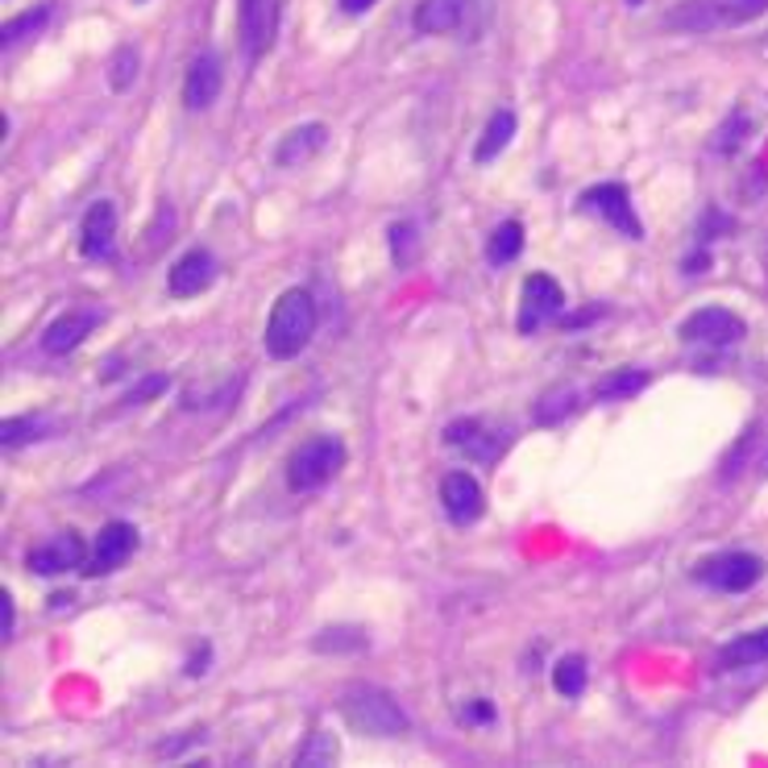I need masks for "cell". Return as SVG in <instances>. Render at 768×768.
Returning <instances> with one entry per match:
<instances>
[{
    "label": "cell",
    "instance_id": "1",
    "mask_svg": "<svg viewBox=\"0 0 768 768\" xmlns=\"http://www.w3.org/2000/svg\"><path fill=\"white\" fill-rule=\"evenodd\" d=\"M336 710H341V719L353 731L374 735V740H399V735L412 731V719H407L403 706L394 702V694H387V689H378L370 682L345 685L341 698H336Z\"/></svg>",
    "mask_w": 768,
    "mask_h": 768
},
{
    "label": "cell",
    "instance_id": "2",
    "mask_svg": "<svg viewBox=\"0 0 768 768\" xmlns=\"http://www.w3.org/2000/svg\"><path fill=\"white\" fill-rule=\"evenodd\" d=\"M311 332H316V299H311V291H283L267 320V353L274 362H291V357H299L308 350Z\"/></svg>",
    "mask_w": 768,
    "mask_h": 768
},
{
    "label": "cell",
    "instance_id": "3",
    "mask_svg": "<svg viewBox=\"0 0 768 768\" xmlns=\"http://www.w3.org/2000/svg\"><path fill=\"white\" fill-rule=\"evenodd\" d=\"M768 0H682L664 13V25L677 34H719L765 17Z\"/></svg>",
    "mask_w": 768,
    "mask_h": 768
},
{
    "label": "cell",
    "instance_id": "4",
    "mask_svg": "<svg viewBox=\"0 0 768 768\" xmlns=\"http://www.w3.org/2000/svg\"><path fill=\"white\" fill-rule=\"evenodd\" d=\"M341 465H345V445H341L336 436H316V440L299 445V449L287 457V486L295 495L320 491L324 482L336 477Z\"/></svg>",
    "mask_w": 768,
    "mask_h": 768
},
{
    "label": "cell",
    "instance_id": "5",
    "mask_svg": "<svg viewBox=\"0 0 768 768\" xmlns=\"http://www.w3.org/2000/svg\"><path fill=\"white\" fill-rule=\"evenodd\" d=\"M694 578L710 590H723V594H744L765 578V560L756 553H719V557H706L694 569Z\"/></svg>",
    "mask_w": 768,
    "mask_h": 768
},
{
    "label": "cell",
    "instance_id": "6",
    "mask_svg": "<svg viewBox=\"0 0 768 768\" xmlns=\"http://www.w3.org/2000/svg\"><path fill=\"white\" fill-rule=\"evenodd\" d=\"M445 440L453 445L457 453H465L470 461H482V465H495L503 449L511 445V428H498L491 420H453L445 428Z\"/></svg>",
    "mask_w": 768,
    "mask_h": 768
},
{
    "label": "cell",
    "instance_id": "7",
    "mask_svg": "<svg viewBox=\"0 0 768 768\" xmlns=\"http://www.w3.org/2000/svg\"><path fill=\"white\" fill-rule=\"evenodd\" d=\"M581 212H594L599 221H606L611 228H619L623 237H631V241H643V221L636 216V208H631V191L623 184H599L590 187L586 196L578 200Z\"/></svg>",
    "mask_w": 768,
    "mask_h": 768
},
{
    "label": "cell",
    "instance_id": "8",
    "mask_svg": "<svg viewBox=\"0 0 768 768\" xmlns=\"http://www.w3.org/2000/svg\"><path fill=\"white\" fill-rule=\"evenodd\" d=\"M560 308H565V291L553 274H528L523 279V291H519V320L516 329L523 336H532L540 324H548V320H557Z\"/></svg>",
    "mask_w": 768,
    "mask_h": 768
},
{
    "label": "cell",
    "instance_id": "9",
    "mask_svg": "<svg viewBox=\"0 0 768 768\" xmlns=\"http://www.w3.org/2000/svg\"><path fill=\"white\" fill-rule=\"evenodd\" d=\"M283 0H237V25H241V50L249 62H258L274 46Z\"/></svg>",
    "mask_w": 768,
    "mask_h": 768
},
{
    "label": "cell",
    "instance_id": "10",
    "mask_svg": "<svg viewBox=\"0 0 768 768\" xmlns=\"http://www.w3.org/2000/svg\"><path fill=\"white\" fill-rule=\"evenodd\" d=\"M682 341L689 345H706V350H723L744 336V320L726 308H698L682 320Z\"/></svg>",
    "mask_w": 768,
    "mask_h": 768
},
{
    "label": "cell",
    "instance_id": "11",
    "mask_svg": "<svg viewBox=\"0 0 768 768\" xmlns=\"http://www.w3.org/2000/svg\"><path fill=\"white\" fill-rule=\"evenodd\" d=\"M482 0H420L415 4V34H428V38H440V34H457V29H477L474 9Z\"/></svg>",
    "mask_w": 768,
    "mask_h": 768
},
{
    "label": "cell",
    "instance_id": "12",
    "mask_svg": "<svg viewBox=\"0 0 768 768\" xmlns=\"http://www.w3.org/2000/svg\"><path fill=\"white\" fill-rule=\"evenodd\" d=\"M133 548H138V528L133 523H125V519H113V523H104L96 544H92V560H87V574L92 578H101V574H113V569H121L125 560L133 557Z\"/></svg>",
    "mask_w": 768,
    "mask_h": 768
},
{
    "label": "cell",
    "instance_id": "13",
    "mask_svg": "<svg viewBox=\"0 0 768 768\" xmlns=\"http://www.w3.org/2000/svg\"><path fill=\"white\" fill-rule=\"evenodd\" d=\"M83 557H87V548H83V540L75 536V532H55L50 540H42V544H34L29 548V557H25V565L34 569V574H67V569H75V565H83Z\"/></svg>",
    "mask_w": 768,
    "mask_h": 768
},
{
    "label": "cell",
    "instance_id": "14",
    "mask_svg": "<svg viewBox=\"0 0 768 768\" xmlns=\"http://www.w3.org/2000/svg\"><path fill=\"white\" fill-rule=\"evenodd\" d=\"M440 507L453 523H474L486 511V495H482L474 477L457 470V474H445V482H440Z\"/></svg>",
    "mask_w": 768,
    "mask_h": 768
},
{
    "label": "cell",
    "instance_id": "15",
    "mask_svg": "<svg viewBox=\"0 0 768 768\" xmlns=\"http://www.w3.org/2000/svg\"><path fill=\"white\" fill-rule=\"evenodd\" d=\"M216 279V258L208 253V249H187L184 258L170 267L166 274V287L175 299H191V295H200Z\"/></svg>",
    "mask_w": 768,
    "mask_h": 768
},
{
    "label": "cell",
    "instance_id": "16",
    "mask_svg": "<svg viewBox=\"0 0 768 768\" xmlns=\"http://www.w3.org/2000/svg\"><path fill=\"white\" fill-rule=\"evenodd\" d=\"M113 241H117V208H113V200H96L83 212L80 253L83 258H108Z\"/></svg>",
    "mask_w": 768,
    "mask_h": 768
},
{
    "label": "cell",
    "instance_id": "17",
    "mask_svg": "<svg viewBox=\"0 0 768 768\" xmlns=\"http://www.w3.org/2000/svg\"><path fill=\"white\" fill-rule=\"evenodd\" d=\"M221 83H225V71H221V59L216 55H200V59L187 67L184 80V104L191 113H200L208 104L221 96Z\"/></svg>",
    "mask_w": 768,
    "mask_h": 768
},
{
    "label": "cell",
    "instance_id": "18",
    "mask_svg": "<svg viewBox=\"0 0 768 768\" xmlns=\"http://www.w3.org/2000/svg\"><path fill=\"white\" fill-rule=\"evenodd\" d=\"M324 142H329V129H324L320 121L299 125V129H291L287 138L274 145V163L283 166V170H291V166H304L311 154H320V150H324Z\"/></svg>",
    "mask_w": 768,
    "mask_h": 768
},
{
    "label": "cell",
    "instance_id": "19",
    "mask_svg": "<svg viewBox=\"0 0 768 768\" xmlns=\"http://www.w3.org/2000/svg\"><path fill=\"white\" fill-rule=\"evenodd\" d=\"M96 311H67V316H59L50 329H46V336H42V350L55 353V357H62V353H71L75 345H80L87 332L96 329Z\"/></svg>",
    "mask_w": 768,
    "mask_h": 768
},
{
    "label": "cell",
    "instance_id": "20",
    "mask_svg": "<svg viewBox=\"0 0 768 768\" xmlns=\"http://www.w3.org/2000/svg\"><path fill=\"white\" fill-rule=\"evenodd\" d=\"M765 661H768V627H756V631H747L740 640L723 643V652H719L723 669H752V664Z\"/></svg>",
    "mask_w": 768,
    "mask_h": 768
},
{
    "label": "cell",
    "instance_id": "21",
    "mask_svg": "<svg viewBox=\"0 0 768 768\" xmlns=\"http://www.w3.org/2000/svg\"><path fill=\"white\" fill-rule=\"evenodd\" d=\"M511 138H516V113H511V108H498L495 117L486 121V129H482V138H477L474 163H491V158H498V154L511 145Z\"/></svg>",
    "mask_w": 768,
    "mask_h": 768
},
{
    "label": "cell",
    "instance_id": "22",
    "mask_svg": "<svg viewBox=\"0 0 768 768\" xmlns=\"http://www.w3.org/2000/svg\"><path fill=\"white\" fill-rule=\"evenodd\" d=\"M519 249H523V225L519 221H503L491 233V241H486V262L491 267H507V262L519 258Z\"/></svg>",
    "mask_w": 768,
    "mask_h": 768
},
{
    "label": "cell",
    "instance_id": "23",
    "mask_svg": "<svg viewBox=\"0 0 768 768\" xmlns=\"http://www.w3.org/2000/svg\"><path fill=\"white\" fill-rule=\"evenodd\" d=\"M643 387H648V370H615V374H606V378H599L594 394L606 399V403H619V399L640 394Z\"/></svg>",
    "mask_w": 768,
    "mask_h": 768
},
{
    "label": "cell",
    "instance_id": "24",
    "mask_svg": "<svg viewBox=\"0 0 768 768\" xmlns=\"http://www.w3.org/2000/svg\"><path fill=\"white\" fill-rule=\"evenodd\" d=\"M50 4H38V9H29V13H17V17H9L4 25H0V46L9 50V46H17V42H25L29 34H38L42 25L50 21Z\"/></svg>",
    "mask_w": 768,
    "mask_h": 768
},
{
    "label": "cell",
    "instance_id": "25",
    "mask_svg": "<svg viewBox=\"0 0 768 768\" xmlns=\"http://www.w3.org/2000/svg\"><path fill=\"white\" fill-rule=\"evenodd\" d=\"M586 682H590L586 657H560L557 669H553V685H557L560 698H581V694H586Z\"/></svg>",
    "mask_w": 768,
    "mask_h": 768
},
{
    "label": "cell",
    "instance_id": "26",
    "mask_svg": "<svg viewBox=\"0 0 768 768\" xmlns=\"http://www.w3.org/2000/svg\"><path fill=\"white\" fill-rule=\"evenodd\" d=\"M336 756H341V744H336V735L332 731H311L308 744L299 747V765L308 768H324V765H336Z\"/></svg>",
    "mask_w": 768,
    "mask_h": 768
},
{
    "label": "cell",
    "instance_id": "27",
    "mask_svg": "<svg viewBox=\"0 0 768 768\" xmlns=\"http://www.w3.org/2000/svg\"><path fill=\"white\" fill-rule=\"evenodd\" d=\"M578 412V391L574 387H553L536 403V424H560L565 415Z\"/></svg>",
    "mask_w": 768,
    "mask_h": 768
},
{
    "label": "cell",
    "instance_id": "28",
    "mask_svg": "<svg viewBox=\"0 0 768 768\" xmlns=\"http://www.w3.org/2000/svg\"><path fill=\"white\" fill-rule=\"evenodd\" d=\"M38 436H46V420H38V415H13V420H4V424H0V440H4V449L29 445V440H38Z\"/></svg>",
    "mask_w": 768,
    "mask_h": 768
},
{
    "label": "cell",
    "instance_id": "29",
    "mask_svg": "<svg viewBox=\"0 0 768 768\" xmlns=\"http://www.w3.org/2000/svg\"><path fill=\"white\" fill-rule=\"evenodd\" d=\"M316 648L320 652H329V648H366V636L357 627H329V631L316 636Z\"/></svg>",
    "mask_w": 768,
    "mask_h": 768
},
{
    "label": "cell",
    "instance_id": "30",
    "mask_svg": "<svg viewBox=\"0 0 768 768\" xmlns=\"http://www.w3.org/2000/svg\"><path fill=\"white\" fill-rule=\"evenodd\" d=\"M133 75H138V50H133V46H121L117 59H113V87L125 92V87L133 83Z\"/></svg>",
    "mask_w": 768,
    "mask_h": 768
},
{
    "label": "cell",
    "instance_id": "31",
    "mask_svg": "<svg viewBox=\"0 0 768 768\" xmlns=\"http://www.w3.org/2000/svg\"><path fill=\"white\" fill-rule=\"evenodd\" d=\"M391 253L394 267H407L415 258V228L412 225H391Z\"/></svg>",
    "mask_w": 768,
    "mask_h": 768
},
{
    "label": "cell",
    "instance_id": "32",
    "mask_svg": "<svg viewBox=\"0 0 768 768\" xmlns=\"http://www.w3.org/2000/svg\"><path fill=\"white\" fill-rule=\"evenodd\" d=\"M719 133H723V138H714V150H719V154H731V150H735V145L747 138V117H744V113H735V117H731V121H726Z\"/></svg>",
    "mask_w": 768,
    "mask_h": 768
},
{
    "label": "cell",
    "instance_id": "33",
    "mask_svg": "<svg viewBox=\"0 0 768 768\" xmlns=\"http://www.w3.org/2000/svg\"><path fill=\"white\" fill-rule=\"evenodd\" d=\"M166 387H170V382H166V374H154V378H145V382H138L133 391L125 394V403H145L150 394H163Z\"/></svg>",
    "mask_w": 768,
    "mask_h": 768
},
{
    "label": "cell",
    "instance_id": "34",
    "mask_svg": "<svg viewBox=\"0 0 768 768\" xmlns=\"http://www.w3.org/2000/svg\"><path fill=\"white\" fill-rule=\"evenodd\" d=\"M461 719H465V723H491V719H495V710H491L486 702L461 706Z\"/></svg>",
    "mask_w": 768,
    "mask_h": 768
},
{
    "label": "cell",
    "instance_id": "35",
    "mask_svg": "<svg viewBox=\"0 0 768 768\" xmlns=\"http://www.w3.org/2000/svg\"><path fill=\"white\" fill-rule=\"evenodd\" d=\"M0 631H4V640H9V631H13V602H9V590L0 594Z\"/></svg>",
    "mask_w": 768,
    "mask_h": 768
},
{
    "label": "cell",
    "instance_id": "36",
    "mask_svg": "<svg viewBox=\"0 0 768 768\" xmlns=\"http://www.w3.org/2000/svg\"><path fill=\"white\" fill-rule=\"evenodd\" d=\"M208 661H212V652H208L204 643H200V648H196V657L187 661V673H191V677H200V673L208 669Z\"/></svg>",
    "mask_w": 768,
    "mask_h": 768
},
{
    "label": "cell",
    "instance_id": "37",
    "mask_svg": "<svg viewBox=\"0 0 768 768\" xmlns=\"http://www.w3.org/2000/svg\"><path fill=\"white\" fill-rule=\"evenodd\" d=\"M370 4H374V0H341V9H345V13H353V17H357V13H366Z\"/></svg>",
    "mask_w": 768,
    "mask_h": 768
},
{
    "label": "cell",
    "instance_id": "38",
    "mask_svg": "<svg viewBox=\"0 0 768 768\" xmlns=\"http://www.w3.org/2000/svg\"><path fill=\"white\" fill-rule=\"evenodd\" d=\"M627 4H640V0H627Z\"/></svg>",
    "mask_w": 768,
    "mask_h": 768
}]
</instances>
